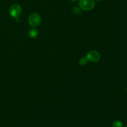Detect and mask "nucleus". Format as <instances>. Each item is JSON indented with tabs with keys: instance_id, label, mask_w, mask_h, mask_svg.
I'll list each match as a JSON object with an SVG mask.
<instances>
[{
	"instance_id": "nucleus-7",
	"label": "nucleus",
	"mask_w": 127,
	"mask_h": 127,
	"mask_svg": "<svg viewBox=\"0 0 127 127\" xmlns=\"http://www.w3.org/2000/svg\"><path fill=\"white\" fill-rule=\"evenodd\" d=\"M112 127H123V124L120 120H115L112 124Z\"/></svg>"
},
{
	"instance_id": "nucleus-1",
	"label": "nucleus",
	"mask_w": 127,
	"mask_h": 127,
	"mask_svg": "<svg viewBox=\"0 0 127 127\" xmlns=\"http://www.w3.org/2000/svg\"><path fill=\"white\" fill-rule=\"evenodd\" d=\"M94 0H79V6L81 9L84 11H90L95 6Z\"/></svg>"
},
{
	"instance_id": "nucleus-9",
	"label": "nucleus",
	"mask_w": 127,
	"mask_h": 127,
	"mask_svg": "<svg viewBox=\"0 0 127 127\" xmlns=\"http://www.w3.org/2000/svg\"><path fill=\"white\" fill-rule=\"evenodd\" d=\"M96 1H102V0H96Z\"/></svg>"
},
{
	"instance_id": "nucleus-6",
	"label": "nucleus",
	"mask_w": 127,
	"mask_h": 127,
	"mask_svg": "<svg viewBox=\"0 0 127 127\" xmlns=\"http://www.w3.org/2000/svg\"><path fill=\"white\" fill-rule=\"evenodd\" d=\"M88 63V60L86 58H84V57H82L79 60V63L80 65L81 66H84L87 64Z\"/></svg>"
},
{
	"instance_id": "nucleus-5",
	"label": "nucleus",
	"mask_w": 127,
	"mask_h": 127,
	"mask_svg": "<svg viewBox=\"0 0 127 127\" xmlns=\"http://www.w3.org/2000/svg\"><path fill=\"white\" fill-rule=\"evenodd\" d=\"M38 31L35 27H32L31 28V29L28 32V35L31 38H34L35 37H37L38 35Z\"/></svg>"
},
{
	"instance_id": "nucleus-3",
	"label": "nucleus",
	"mask_w": 127,
	"mask_h": 127,
	"mask_svg": "<svg viewBox=\"0 0 127 127\" xmlns=\"http://www.w3.org/2000/svg\"><path fill=\"white\" fill-rule=\"evenodd\" d=\"M41 17L38 14L32 13L29 16L28 21L29 24L32 27H36L39 26L41 23Z\"/></svg>"
},
{
	"instance_id": "nucleus-4",
	"label": "nucleus",
	"mask_w": 127,
	"mask_h": 127,
	"mask_svg": "<svg viewBox=\"0 0 127 127\" xmlns=\"http://www.w3.org/2000/svg\"><path fill=\"white\" fill-rule=\"evenodd\" d=\"M86 58L89 62L95 63V62H97L100 60V55L97 51L91 50L87 53Z\"/></svg>"
},
{
	"instance_id": "nucleus-2",
	"label": "nucleus",
	"mask_w": 127,
	"mask_h": 127,
	"mask_svg": "<svg viewBox=\"0 0 127 127\" xmlns=\"http://www.w3.org/2000/svg\"><path fill=\"white\" fill-rule=\"evenodd\" d=\"M22 7L19 4H13L9 9V14L14 19H18L22 14Z\"/></svg>"
},
{
	"instance_id": "nucleus-8",
	"label": "nucleus",
	"mask_w": 127,
	"mask_h": 127,
	"mask_svg": "<svg viewBox=\"0 0 127 127\" xmlns=\"http://www.w3.org/2000/svg\"><path fill=\"white\" fill-rule=\"evenodd\" d=\"M71 1H78V0H71Z\"/></svg>"
},
{
	"instance_id": "nucleus-10",
	"label": "nucleus",
	"mask_w": 127,
	"mask_h": 127,
	"mask_svg": "<svg viewBox=\"0 0 127 127\" xmlns=\"http://www.w3.org/2000/svg\"><path fill=\"white\" fill-rule=\"evenodd\" d=\"M127 127V126H126V127Z\"/></svg>"
}]
</instances>
